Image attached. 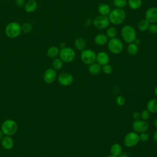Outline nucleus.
<instances>
[{"label":"nucleus","instance_id":"obj_45","mask_svg":"<svg viewBox=\"0 0 157 157\" xmlns=\"http://www.w3.org/2000/svg\"><path fill=\"white\" fill-rule=\"evenodd\" d=\"M105 157H117V156H113V155H108V156H106Z\"/></svg>","mask_w":157,"mask_h":157},{"label":"nucleus","instance_id":"obj_1","mask_svg":"<svg viewBox=\"0 0 157 157\" xmlns=\"http://www.w3.org/2000/svg\"><path fill=\"white\" fill-rule=\"evenodd\" d=\"M108 18L110 23L114 25H119L124 21L126 18V13L123 9L116 8L110 11Z\"/></svg>","mask_w":157,"mask_h":157},{"label":"nucleus","instance_id":"obj_26","mask_svg":"<svg viewBox=\"0 0 157 157\" xmlns=\"http://www.w3.org/2000/svg\"><path fill=\"white\" fill-rule=\"evenodd\" d=\"M107 36L109 37V39H112L117 37L118 34V31L116 28L113 26H110L108 27L106 29V34Z\"/></svg>","mask_w":157,"mask_h":157},{"label":"nucleus","instance_id":"obj_3","mask_svg":"<svg viewBox=\"0 0 157 157\" xmlns=\"http://www.w3.org/2000/svg\"><path fill=\"white\" fill-rule=\"evenodd\" d=\"M17 123L12 119L5 120L1 125V131L5 136H12L17 132Z\"/></svg>","mask_w":157,"mask_h":157},{"label":"nucleus","instance_id":"obj_8","mask_svg":"<svg viewBox=\"0 0 157 157\" xmlns=\"http://www.w3.org/2000/svg\"><path fill=\"white\" fill-rule=\"evenodd\" d=\"M96 54L94 50L87 48L85 49L81 52L80 59L82 61L87 65H90L91 64L96 62Z\"/></svg>","mask_w":157,"mask_h":157},{"label":"nucleus","instance_id":"obj_4","mask_svg":"<svg viewBox=\"0 0 157 157\" xmlns=\"http://www.w3.org/2000/svg\"><path fill=\"white\" fill-rule=\"evenodd\" d=\"M21 33V25L17 22H10L6 26L5 33L9 38H16L20 35Z\"/></svg>","mask_w":157,"mask_h":157},{"label":"nucleus","instance_id":"obj_20","mask_svg":"<svg viewBox=\"0 0 157 157\" xmlns=\"http://www.w3.org/2000/svg\"><path fill=\"white\" fill-rule=\"evenodd\" d=\"M110 152L112 155L118 157L123 153L121 145L118 143H115L112 144V146L110 147Z\"/></svg>","mask_w":157,"mask_h":157},{"label":"nucleus","instance_id":"obj_35","mask_svg":"<svg viewBox=\"0 0 157 157\" xmlns=\"http://www.w3.org/2000/svg\"><path fill=\"white\" fill-rule=\"evenodd\" d=\"M139 136L140 141H142L144 142H147L149 139V137H150L149 134L147 132L140 133V134H139Z\"/></svg>","mask_w":157,"mask_h":157},{"label":"nucleus","instance_id":"obj_19","mask_svg":"<svg viewBox=\"0 0 157 157\" xmlns=\"http://www.w3.org/2000/svg\"><path fill=\"white\" fill-rule=\"evenodd\" d=\"M88 72L92 75H98L102 71V66L98 63H93L89 65Z\"/></svg>","mask_w":157,"mask_h":157},{"label":"nucleus","instance_id":"obj_31","mask_svg":"<svg viewBox=\"0 0 157 157\" xmlns=\"http://www.w3.org/2000/svg\"><path fill=\"white\" fill-rule=\"evenodd\" d=\"M102 71L106 75H109L110 74H112V71H113V68L112 67L111 65H110L109 64H107L104 66H102Z\"/></svg>","mask_w":157,"mask_h":157},{"label":"nucleus","instance_id":"obj_23","mask_svg":"<svg viewBox=\"0 0 157 157\" xmlns=\"http://www.w3.org/2000/svg\"><path fill=\"white\" fill-rule=\"evenodd\" d=\"M59 48L56 46L50 47L47 51V56L50 58H56L59 53Z\"/></svg>","mask_w":157,"mask_h":157},{"label":"nucleus","instance_id":"obj_39","mask_svg":"<svg viewBox=\"0 0 157 157\" xmlns=\"http://www.w3.org/2000/svg\"><path fill=\"white\" fill-rule=\"evenodd\" d=\"M134 43H135L136 45H139L140 44V39H139L136 38V39H135V40L134 41Z\"/></svg>","mask_w":157,"mask_h":157},{"label":"nucleus","instance_id":"obj_11","mask_svg":"<svg viewBox=\"0 0 157 157\" xmlns=\"http://www.w3.org/2000/svg\"><path fill=\"white\" fill-rule=\"evenodd\" d=\"M74 81L72 75L69 72H63L60 74L58 77V83L64 86L71 85Z\"/></svg>","mask_w":157,"mask_h":157},{"label":"nucleus","instance_id":"obj_29","mask_svg":"<svg viewBox=\"0 0 157 157\" xmlns=\"http://www.w3.org/2000/svg\"><path fill=\"white\" fill-rule=\"evenodd\" d=\"M128 0H112V2L117 8L123 9L127 5Z\"/></svg>","mask_w":157,"mask_h":157},{"label":"nucleus","instance_id":"obj_15","mask_svg":"<svg viewBox=\"0 0 157 157\" xmlns=\"http://www.w3.org/2000/svg\"><path fill=\"white\" fill-rule=\"evenodd\" d=\"M109 37L106 34L103 33H99L95 36L94 38V43L99 46H103L107 44L109 41Z\"/></svg>","mask_w":157,"mask_h":157},{"label":"nucleus","instance_id":"obj_41","mask_svg":"<svg viewBox=\"0 0 157 157\" xmlns=\"http://www.w3.org/2000/svg\"><path fill=\"white\" fill-rule=\"evenodd\" d=\"M4 133L2 132V131L1 130H0V140H2V139L4 137Z\"/></svg>","mask_w":157,"mask_h":157},{"label":"nucleus","instance_id":"obj_33","mask_svg":"<svg viewBox=\"0 0 157 157\" xmlns=\"http://www.w3.org/2000/svg\"><path fill=\"white\" fill-rule=\"evenodd\" d=\"M147 31L151 34L157 33V25L156 23H150Z\"/></svg>","mask_w":157,"mask_h":157},{"label":"nucleus","instance_id":"obj_9","mask_svg":"<svg viewBox=\"0 0 157 157\" xmlns=\"http://www.w3.org/2000/svg\"><path fill=\"white\" fill-rule=\"evenodd\" d=\"M93 24L94 26L98 29H105L109 26L110 21L108 16L99 15L94 18Z\"/></svg>","mask_w":157,"mask_h":157},{"label":"nucleus","instance_id":"obj_17","mask_svg":"<svg viewBox=\"0 0 157 157\" xmlns=\"http://www.w3.org/2000/svg\"><path fill=\"white\" fill-rule=\"evenodd\" d=\"M111 10L110 6L106 3H101L98 7V12L101 15L108 16Z\"/></svg>","mask_w":157,"mask_h":157},{"label":"nucleus","instance_id":"obj_24","mask_svg":"<svg viewBox=\"0 0 157 157\" xmlns=\"http://www.w3.org/2000/svg\"><path fill=\"white\" fill-rule=\"evenodd\" d=\"M142 4V0H128L127 5L132 10L139 9Z\"/></svg>","mask_w":157,"mask_h":157},{"label":"nucleus","instance_id":"obj_10","mask_svg":"<svg viewBox=\"0 0 157 157\" xmlns=\"http://www.w3.org/2000/svg\"><path fill=\"white\" fill-rule=\"evenodd\" d=\"M132 129L137 133L147 132L148 129V124L147 121L142 120H134L132 123Z\"/></svg>","mask_w":157,"mask_h":157},{"label":"nucleus","instance_id":"obj_36","mask_svg":"<svg viewBox=\"0 0 157 157\" xmlns=\"http://www.w3.org/2000/svg\"><path fill=\"white\" fill-rule=\"evenodd\" d=\"M132 118L134 120H139L140 118V113L137 111L134 112L132 113Z\"/></svg>","mask_w":157,"mask_h":157},{"label":"nucleus","instance_id":"obj_14","mask_svg":"<svg viewBox=\"0 0 157 157\" xmlns=\"http://www.w3.org/2000/svg\"><path fill=\"white\" fill-rule=\"evenodd\" d=\"M110 61V57L108 53L104 51H101L96 54V61L101 66L109 64Z\"/></svg>","mask_w":157,"mask_h":157},{"label":"nucleus","instance_id":"obj_5","mask_svg":"<svg viewBox=\"0 0 157 157\" xmlns=\"http://www.w3.org/2000/svg\"><path fill=\"white\" fill-rule=\"evenodd\" d=\"M123 44L118 38L110 39L107 42V48L110 53L114 55L120 53L123 50Z\"/></svg>","mask_w":157,"mask_h":157},{"label":"nucleus","instance_id":"obj_40","mask_svg":"<svg viewBox=\"0 0 157 157\" xmlns=\"http://www.w3.org/2000/svg\"><path fill=\"white\" fill-rule=\"evenodd\" d=\"M118 157H129V156L126 153H122Z\"/></svg>","mask_w":157,"mask_h":157},{"label":"nucleus","instance_id":"obj_38","mask_svg":"<svg viewBox=\"0 0 157 157\" xmlns=\"http://www.w3.org/2000/svg\"><path fill=\"white\" fill-rule=\"evenodd\" d=\"M153 140H154L156 142H157V130H156V131L154 132V133H153Z\"/></svg>","mask_w":157,"mask_h":157},{"label":"nucleus","instance_id":"obj_28","mask_svg":"<svg viewBox=\"0 0 157 157\" xmlns=\"http://www.w3.org/2000/svg\"><path fill=\"white\" fill-rule=\"evenodd\" d=\"M63 63L64 62L60 58H55L52 63L53 68L56 71L60 70L63 66Z\"/></svg>","mask_w":157,"mask_h":157},{"label":"nucleus","instance_id":"obj_43","mask_svg":"<svg viewBox=\"0 0 157 157\" xmlns=\"http://www.w3.org/2000/svg\"><path fill=\"white\" fill-rule=\"evenodd\" d=\"M154 93H155V94L156 95V96L157 97V85L155 86V90H154Z\"/></svg>","mask_w":157,"mask_h":157},{"label":"nucleus","instance_id":"obj_22","mask_svg":"<svg viewBox=\"0 0 157 157\" xmlns=\"http://www.w3.org/2000/svg\"><path fill=\"white\" fill-rule=\"evenodd\" d=\"M74 46L77 50L80 52H82L85 49L86 41L83 37H77L75 39L74 41Z\"/></svg>","mask_w":157,"mask_h":157},{"label":"nucleus","instance_id":"obj_27","mask_svg":"<svg viewBox=\"0 0 157 157\" xmlns=\"http://www.w3.org/2000/svg\"><path fill=\"white\" fill-rule=\"evenodd\" d=\"M149 25H150V23L147 20L142 19L139 21L137 24V27L140 31L144 32V31H147Z\"/></svg>","mask_w":157,"mask_h":157},{"label":"nucleus","instance_id":"obj_42","mask_svg":"<svg viewBox=\"0 0 157 157\" xmlns=\"http://www.w3.org/2000/svg\"><path fill=\"white\" fill-rule=\"evenodd\" d=\"M64 47H66V45H65L64 43L62 42V43H61V44H59V48H60L61 49V48H64Z\"/></svg>","mask_w":157,"mask_h":157},{"label":"nucleus","instance_id":"obj_12","mask_svg":"<svg viewBox=\"0 0 157 157\" xmlns=\"http://www.w3.org/2000/svg\"><path fill=\"white\" fill-rule=\"evenodd\" d=\"M145 19L150 23H157V7H151L145 13Z\"/></svg>","mask_w":157,"mask_h":157},{"label":"nucleus","instance_id":"obj_34","mask_svg":"<svg viewBox=\"0 0 157 157\" xmlns=\"http://www.w3.org/2000/svg\"><path fill=\"white\" fill-rule=\"evenodd\" d=\"M126 102L125 98L123 96H118L116 98V103L119 106H123Z\"/></svg>","mask_w":157,"mask_h":157},{"label":"nucleus","instance_id":"obj_30","mask_svg":"<svg viewBox=\"0 0 157 157\" xmlns=\"http://www.w3.org/2000/svg\"><path fill=\"white\" fill-rule=\"evenodd\" d=\"M21 32L28 34L32 31L33 30V26L29 23H25L21 26Z\"/></svg>","mask_w":157,"mask_h":157},{"label":"nucleus","instance_id":"obj_37","mask_svg":"<svg viewBox=\"0 0 157 157\" xmlns=\"http://www.w3.org/2000/svg\"><path fill=\"white\" fill-rule=\"evenodd\" d=\"M15 4L18 7H23L25 4V0H15Z\"/></svg>","mask_w":157,"mask_h":157},{"label":"nucleus","instance_id":"obj_44","mask_svg":"<svg viewBox=\"0 0 157 157\" xmlns=\"http://www.w3.org/2000/svg\"><path fill=\"white\" fill-rule=\"evenodd\" d=\"M154 124L155 126V127L157 128V117L156 118V119L155 120V121H154Z\"/></svg>","mask_w":157,"mask_h":157},{"label":"nucleus","instance_id":"obj_25","mask_svg":"<svg viewBox=\"0 0 157 157\" xmlns=\"http://www.w3.org/2000/svg\"><path fill=\"white\" fill-rule=\"evenodd\" d=\"M127 52L128 54L131 56L136 55L139 52V47L134 42L128 44L127 47Z\"/></svg>","mask_w":157,"mask_h":157},{"label":"nucleus","instance_id":"obj_6","mask_svg":"<svg viewBox=\"0 0 157 157\" xmlns=\"http://www.w3.org/2000/svg\"><path fill=\"white\" fill-rule=\"evenodd\" d=\"M59 56L63 62L68 63L74 60L76 56V53L73 48L69 47H66L60 49Z\"/></svg>","mask_w":157,"mask_h":157},{"label":"nucleus","instance_id":"obj_13","mask_svg":"<svg viewBox=\"0 0 157 157\" xmlns=\"http://www.w3.org/2000/svg\"><path fill=\"white\" fill-rule=\"evenodd\" d=\"M57 74L56 70L53 68H48L44 73V80L47 84L53 83L56 78Z\"/></svg>","mask_w":157,"mask_h":157},{"label":"nucleus","instance_id":"obj_2","mask_svg":"<svg viewBox=\"0 0 157 157\" xmlns=\"http://www.w3.org/2000/svg\"><path fill=\"white\" fill-rule=\"evenodd\" d=\"M121 38L127 44L134 42L137 38V33L133 26L129 25L123 26L121 29Z\"/></svg>","mask_w":157,"mask_h":157},{"label":"nucleus","instance_id":"obj_18","mask_svg":"<svg viewBox=\"0 0 157 157\" xmlns=\"http://www.w3.org/2000/svg\"><path fill=\"white\" fill-rule=\"evenodd\" d=\"M25 10L28 13H32L36 10L37 3L35 0H28L24 6Z\"/></svg>","mask_w":157,"mask_h":157},{"label":"nucleus","instance_id":"obj_7","mask_svg":"<svg viewBox=\"0 0 157 157\" xmlns=\"http://www.w3.org/2000/svg\"><path fill=\"white\" fill-rule=\"evenodd\" d=\"M139 142V136L138 133L134 131H131L127 133L125 135L123 140L124 145L128 148L135 147L138 144Z\"/></svg>","mask_w":157,"mask_h":157},{"label":"nucleus","instance_id":"obj_21","mask_svg":"<svg viewBox=\"0 0 157 157\" xmlns=\"http://www.w3.org/2000/svg\"><path fill=\"white\" fill-rule=\"evenodd\" d=\"M147 110L150 113H157V99L153 98L148 101L147 104Z\"/></svg>","mask_w":157,"mask_h":157},{"label":"nucleus","instance_id":"obj_16","mask_svg":"<svg viewBox=\"0 0 157 157\" xmlns=\"http://www.w3.org/2000/svg\"><path fill=\"white\" fill-rule=\"evenodd\" d=\"M1 145L6 150H10L14 146V140L11 136H5L1 140Z\"/></svg>","mask_w":157,"mask_h":157},{"label":"nucleus","instance_id":"obj_32","mask_svg":"<svg viewBox=\"0 0 157 157\" xmlns=\"http://www.w3.org/2000/svg\"><path fill=\"white\" fill-rule=\"evenodd\" d=\"M150 117V113L146 109L143 110L140 113V118L142 120L147 121Z\"/></svg>","mask_w":157,"mask_h":157}]
</instances>
